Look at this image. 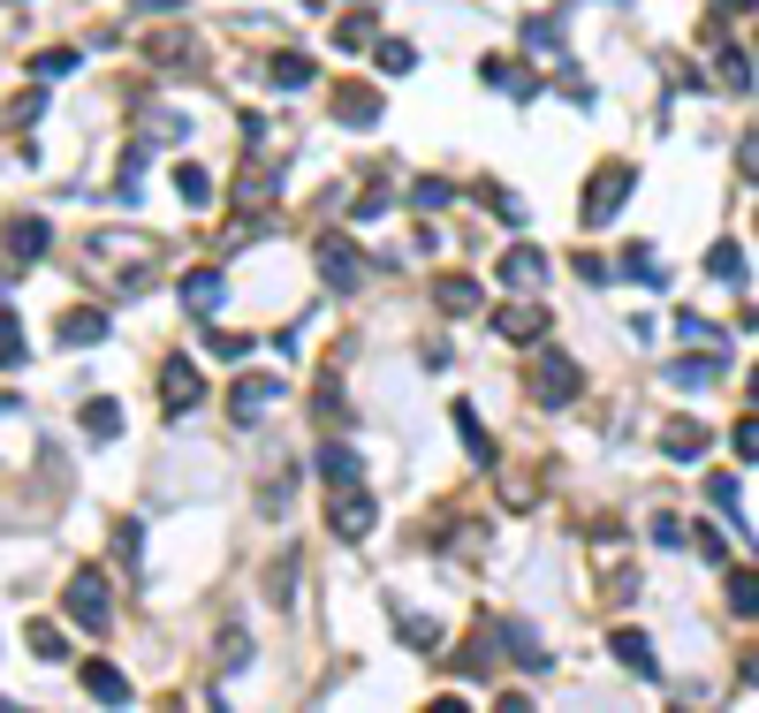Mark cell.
Wrapping results in <instances>:
<instances>
[{
  "mask_svg": "<svg viewBox=\"0 0 759 713\" xmlns=\"http://www.w3.org/2000/svg\"><path fill=\"white\" fill-rule=\"evenodd\" d=\"M61 607H69V623H85L91 637H107V623H115V592H107L99 570H77L69 592H61Z\"/></svg>",
  "mask_w": 759,
  "mask_h": 713,
  "instance_id": "obj_1",
  "label": "cell"
},
{
  "mask_svg": "<svg viewBox=\"0 0 759 713\" xmlns=\"http://www.w3.org/2000/svg\"><path fill=\"white\" fill-rule=\"evenodd\" d=\"M631 182H638L631 160H608V168H592V182H585V228H608V220L623 212V198H631Z\"/></svg>",
  "mask_w": 759,
  "mask_h": 713,
  "instance_id": "obj_2",
  "label": "cell"
},
{
  "mask_svg": "<svg viewBox=\"0 0 759 713\" xmlns=\"http://www.w3.org/2000/svg\"><path fill=\"white\" fill-rule=\"evenodd\" d=\"M532 387H540V403H548V410H562V403H578L585 373H578L562 349H540V357H532Z\"/></svg>",
  "mask_w": 759,
  "mask_h": 713,
  "instance_id": "obj_3",
  "label": "cell"
},
{
  "mask_svg": "<svg viewBox=\"0 0 759 713\" xmlns=\"http://www.w3.org/2000/svg\"><path fill=\"white\" fill-rule=\"evenodd\" d=\"M319 274H327V289H357V281H365V251L342 244V236H327V244H319Z\"/></svg>",
  "mask_w": 759,
  "mask_h": 713,
  "instance_id": "obj_4",
  "label": "cell"
},
{
  "mask_svg": "<svg viewBox=\"0 0 759 713\" xmlns=\"http://www.w3.org/2000/svg\"><path fill=\"white\" fill-rule=\"evenodd\" d=\"M707 448H714V440H707V425H691V418L661 425V456H669V463H699Z\"/></svg>",
  "mask_w": 759,
  "mask_h": 713,
  "instance_id": "obj_5",
  "label": "cell"
},
{
  "mask_svg": "<svg viewBox=\"0 0 759 713\" xmlns=\"http://www.w3.org/2000/svg\"><path fill=\"white\" fill-rule=\"evenodd\" d=\"M502 281L509 289H540V281H548V251H540V244H516V251L502 258Z\"/></svg>",
  "mask_w": 759,
  "mask_h": 713,
  "instance_id": "obj_6",
  "label": "cell"
},
{
  "mask_svg": "<svg viewBox=\"0 0 759 713\" xmlns=\"http://www.w3.org/2000/svg\"><path fill=\"white\" fill-rule=\"evenodd\" d=\"M198 395H206V387H198V373H190V365L175 357L168 373H160V403H168L175 418H183V410H198Z\"/></svg>",
  "mask_w": 759,
  "mask_h": 713,
  "instance_id": "obj_7",
  "label": "cell"
},
{
  "mask_svg": "<svg viewBox=\"0 0 759 713\" xmlns=\"http://www.w3.org/2000/svg\"><path fill=\"white\" fill-rule=\"evenodd\" d=\"M327 524H335L342 539H365V532H373V502L349 494V486H335V516H327Z\"/></svg>",
  "mask_w": 759,
  "mask_h": 713,
  "instance_id": "obj_8",
  "label": "cell"
},
{
  "mask_svg": "<svg viewBox=\"0 0 759 713\" xmlns=\"http://www.w3.org/2000/svg\"><path fill=\"white\" fill-rule=\"evenodd\" d=\"M714 379H721V349H699V357L669 365V387H683V395H699V387H714Z\"/></svg>",
  "mask_w": 759,
  "mask_h": 713,
  "instance_id": "obj_9",
  "label": "cell"
},
{
  "mask_svg": "<svg viewBox=\"0 0 759 713\" xmlns=\"http://www.w3.org/2000/svg\"><path fill=\"white\" fill-rule=\"evenodd\" d=\"M615 661H623L631 675H645V683L661 675V661H653V637H645V630H615Z\"/></svg>",
  "mask_w": 759,
  "mask_h": 713,
  "instance_id": "obj_10",
  "label": "cell"
},
{
  "mask_svg": "<svg viewBox=\"0 0 759 713\" xmlns=\"http://www.w3.org/2000/svg\"><path fill=\"white\" fill-rule=\"evenodd\" d=\"M274 395H282V379H266V373H252V379H236V403H228V410H236V418L252 425L258 410H266V403H274Z\"/></svg>",
  "mask_w": 759,
  "mask_h": 713,
  "instance_id": "obj_11",
  "label": "cell"
},
{
  "mask_svg": "<svg viewBox=\"0 0 759 713\" xmlns=\"http://www.w3.org/2000/svg\"><path fill=\"white\" fill-rule=\"evenodd\" d=\"M46 251V220L39 212H23V220H8V258L23 266V258H39Z\"/></svg>",
  "mask_w": 759,
  "mask_h": 713,
  "instance_id": "obj_12",
  "label": "cell"
},
{
  "mask_svg": "<svg viewBox=\"0 0 759 713\" xmlns=\"http://www.w3.org/2000/svg\"><path fill=\"white\" fill-rule=\"evenodd\" d=\"M502 335L509 341H540L548 335V311H540V304H502Z\"/></svg>",
  "mask_w": 759,
  "mask_h": 713,
  "instance_id": "obj_13",
  "label": "cell"
},
{
  "mask_svg": "<svg viewBox=\"0 0 759 713\" xmlns=\"http://www.w3.org/2000/svg\"><path fill=\"white\" fill-rule=\"evenodd\" d=\"M623 274H631L638 289H669V266H661V251H653V244H631V258H623Z\"/></svg>",
  "mask_w": 759,
  "mask_h": 713,
  "instance_id": "obj_14",
  "label": "cell"
},
{
  "mask_svg": "<svg viewBox=\"0 0 759 713\" xmlns=\"http://www.w3.org/2000/svg\"><path fill=\"white\" fill-rule=\"evenodd\" d=\"M357 471H365V463H357L349 440H327V448H319V478H327V486H349Z\"/></svg>",
  "mask_w": 759,
  "mask_h": 713,
  "instance_id": "obj_15",
  "label": "cell"
},
{
  "mask_svg": "<svg viewBox=\"0 0 759 713\" xmlns=\"http://www.w3.org/2000/svg\"><path fill=\"white\" fill-rule=\"evenodd\" d=\"M85 691L99 699V706H129V683H122V669H107V661H91V669H85Z\"/></svg>",
  "mask_w": 759,
  "mask_h": 713,
  "instance_id": "obj_16",
  "label": "cell"
},
{
  "mask_svg": "<svg viewBox=\"0 0 759 713\" xmlns=\"http://www.w3.org/2000/svg\"><path fill=\"white\" fill-rule=\"evenodd\" d=\"M335 122H357V129H373L379 122V91H335Z\"/></svg>",
  "mask_w": 759,
  "mask_h": 713,
  "instance_id": "obj_17",
  "label": "cell"
},
{
  "mask_svg": "<svg viewBox=\"0 0 759 713\" xmlns=\"http://www.w3.org/2000/svg\"><path fill=\"white\" fill-rule=\"evenodd\" d=\"M220 296H228V281H220V266H198V274L183 281V304H190V311H213Z\"/></svg>",
  "mask_w": 759,
  "mask_h": 713,
  "instance_id": "obj_18",
  "label": "cell"
},
{
  "mask_svg": "<svg viewBox=\"0 0 759 713\" xmlns=\"http://www.w3.org/2000/svg\"><path fill=\"white\" fill-rule=\"evenodd\" d=\"M479 304H486L479 281H464V274H448V281H441V311H456V319H464V311H479Z\"/></svg>",
  "mask_w": 759,
  "mask_h": 713,
  "instance_id": "obj_19",
  "label": "cell"
},
{
  "mask_svg": "<svg viewBox=\"0 0 759 713\" xmlns=\"http://www.w3.org/2000/svg\"><path fill=\"white\" fill-rule=\"evenodd\" d=\"M107 335V311H69V319H61V341H69V349H85V341H99Z\"/></svg>",
  "mask_w": 759,
  "mask_h": 713,
  "instance_id": "obj_20",
  "label": "cell"
},
{
  "mask_svg": "<svg viewBox=\"0 0 759 713\" xmlns=\"http://www.w3.org/2000/svg\"><path fill=\"white\" fill-rule=\"evenodd\" d=\"M85 433H91V440H115V433H122V410H115L107 395H99V403H85Z\"/></svg>",
  "mask_w": 759,
  "mask_h": 713,
  "instance_id": "obj_21",
  "label": "cell"
},
{
  "mask_svg": "<svg viewBox=\"0 0 759 713\" xmlns=\"http://www.w3.org/2000/svg\"><path fill=\"white\" fill-rule=\"evenodd\" d=\"M707 274L737 289V281H745V251H737V244H714V251H707Z\"/></svg>",
  "mask_w": 759,
  "mask_h": 713,
  "instance_id": "obj_22",
  "label": "cell"
},
{
  "mask_svg": "<svg viewBox=\"0 0 759 713\" xmlns=\"http://www.w3.org/2000/svg\"><path fill=\"white\" fill-rule=\"evenodd\" d=\"M175 190H183L190 206H206V198H213V175L198 168V160H183V168H175Z\"/></svg>",
  "mask_w": 759,
  "mask_h": 713,
  "instance_id": "obj_23",
  "label": "cell"
},
{
  "mask_svg": "<svg viewBox=\"0 0 759 713\" xmlns=\"http://www.w3.org/2000/svg\"><path fill=\"white\" fill-rule=\"evenodd\" d=\"M335 46H342V53H365V46H373V16H342Z\"/></svg>",
  "mask_w": 759,
  "mask_h": 713,
  "instance_id": "obj_24",
  "label": "cell"
},
{
  "mask_svg": "<svg viewBox=\"0 0 759 713\" xmlns=\"http://www.w3.org/2000/svg\"><path fill=\"white\" fill-rule=\"evenodd\" d=\"M729 607H737V615H759V577L752 570H729Z\"/></svg>",
  "mask_w": 759,
  "mask_h": 713,
  "instance_id": "obj_25",
  "label": "cell"
},
{
  "mask_svg": "<svg viewBox=\"0 0 759 713\" xmlns=\"http://www.w3.org/2000/svg\"><path fill=\"white\" fill-rule=\"evenodd\" d=\"M379 69H387V77L418 69V46H411V39H379Z\"/></svg>",
  "mask_w": 759,
  "mask_h": 713,
  "instance_id": "obj_26",
  "label": "cell"
},
{
  "mask_svg": "<svg viewBox=\"0 0 759 713\" xmlns=\"http://www.w3.org/2000/svg\"><path fill=\"white\" fill-rule=\"evenodd\" d=\"M31 653H39V661H69V637L53 623H31Z\"/></svg>",
  "mask_w": 759,
  "mask_h": 713,
  "instance_id": "obj_27",
  "label": "cell"
},
{
  "mask_svg": "<svg viewBox=\"0 0 759 713\" xmlns=\"http://www.w3.org/2000/svg\"><path fill=\"white\" fill-rule=\"evenodd\" d=\"M524 46H540V53H562V23H554V16H532V23H524Z\"/></svg>",
  "mask_w": 759,
  "mask_h": 713,
  "instance_id": "obj_28",
  "label": "cell"
},
{
  "mask_svg": "<svg viewBox=\"0 0 759 713\" xmlns=\"http://www.w3.org/2000/svg\"><path fill=\"white\" fill-rule=\"evenodd\" d=\"M274 77H282V91H296V85H312V61H304V53H282Z\"/></svg>",
  "mask_w": 759,
  "mask_h": 713,
  "instance_id": "obj_29",
  "label": "cell"
},
{
  "mask_svg": "<svg viewBox=\"0 0 759 713\" xmlns=\"http://www.w3.org/2000/svg\"><path fill=\"white\" fill-rule=\"evenodd\" d=\"M0 365H23V335H16V311H0Z\"/></svg>",
  "mask_w": 759,
  "mask_h": 713,
  "instance_id": "obj_30",
  "label": "cell"
},
{
  "mask_svg": "<svg viewBox=\"0 0 759 713\" xmlns=\"http://www.w3.org/2000/svg\"><path fill=\"white\" fill-rule=\"evenodd\" d=\"M206 349H213V357H228V365H236V357H244L252 341H244V335H228V327H213V335H206Z\"/></svg>",
  "mask_w": 759,
  "mask_h": 713,
  "instance_id": "obj_31",
  "label": "cell"
},
{
  "mask_svg": "<svg viewBox=\"0 0 759 713\" xmlns=\"http://www.w3.org/2000/svg\"><path fill=\"white\" fill-rule=\"evenodd\" d=\"M729 448H737L745 463H759V418H745V425H737V433H729Z\"/></svg>",
  "mask_w": 759,
  "mask_h": 713,
  "instance_id": "obj_32",
  "label": "cell"
},
{
  "mask_svg": "<svg viewBox=\"0 0 759 713\" xmlns=\"http://www.w3.org/2000/svg\"><path fill=\"white\" fill-rule=\"evenodd\" d=\"M411 198H418V212H433V206H448V182H418Z\"/></svg>",
  "mask_w": 759,
  "mask_h": 713,
  "instance_id": "obj_33",
  "label": "cell"
},
{
  "mask_svg": "<svg viewBox=\"0 0 759 713\" xmlns=\"http://www.w3.org/2000/svg\"><path fill=\"white\" fill-rule=\"evenodd\" d=\"M745 175H752V182H759V129H752V137H745Z\"/></svg>",
  "mask_w": 759,
  "mask_h": 713,
  "instance_id": "obj_34",
  "label": "cell"
},
{
  "mask_svg": "<svg viewBox=\"0 0 759 713\" xmlns=\"http://www.w3.org/2000/svg\"><path fill=\"white\" fill-rule=\"evenodd\" d=\"M745 683H759V645H752V661H745Z\"/></svg>",
  "mask_w": 759,
  "mask_h": 713,
  "instance_id": "obj_35",
  "label": "cell"
},
{
  "mask_svg": "<svg viewBox=\"0 0 759 713\" xmlns=\"http://www.w3.org/2000/svg\"><path fill=\"white\" fill-rule=\"evenodd\" d=\"M137 8H160V16H168V8H183V0H137Z\"/></svg>",
  "mask_w": 759,
  "mask_h": 713,
  "instance_id": "obj_36",
  "label": "cell"
},
{
  "mask_svg": "<svg viewBox=\"0 0 759 713\" xmlns=\"http://www.w3.org/2000/svg\"><path fill=\"white\" fill-rule=\"evenodd\" d=\"M714 8H752V0H714Z\"/></svg>",
  "mask_w": 759,
  "mask_h": 713,
  "instance_id": "obj_37",
  "label": "cell"
},
{
  "mask_svg": "<svg viewBox=\"0 0 759 713\" xmlns=\"http://www.w3.org/2000/svg\"><path fill=\"white\" fill-rule=\"evenodd\" d=\"M752 395H759V373H752Z\"/></svg>",
  "mask_w": 759,
  "mask_h": 713,
  "instance_id": "obj_38",
  "label": "cell"
}]
</instances>
